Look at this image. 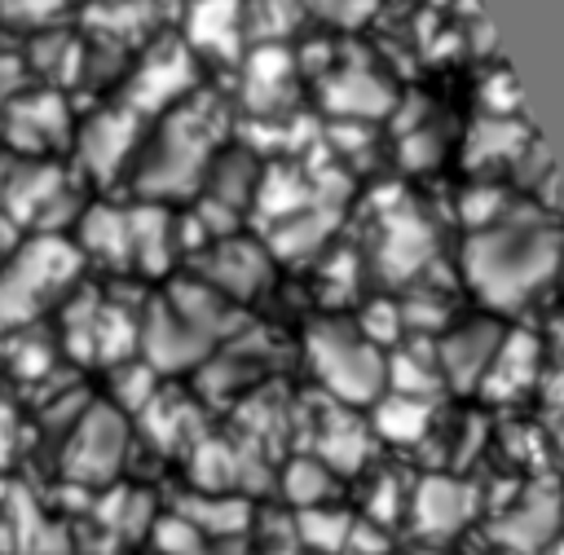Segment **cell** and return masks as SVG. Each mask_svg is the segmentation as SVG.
Instances as JSON below:
<instances>
[{"label":"cell","mask_w":564,"mask_h":555,"mask_svg":"<svg viewBox=\"0 0 564 555\" xmlns=\"http://www.w3.org/2000/svg\"><path fill=\"white\" fill-rule=\"evenodd\" d=\"M330 141L339 145V150H361L366 141H370V128L366 123H357V119H335V128H330Z\"/></svg>","instance_id":"48"},{"label":"cell","mask_w":564,"mask_h":555,"mask_svg":"<svg viewBox=\"0 0 564 555\" xmlns=\"http://www.w3.org/2000/svg\"><path fill=\"white\" fill-rule=\"evenodd\" d=\"M560 264L564 238L542 211L520 216L511 207L498 225L476 229L463 242V273L489 308H520L560 273Z\"/></svg>","instance_id":"1"},{"label":"cell","mask_w":564,"mask_h":555,"mask_svg":"<svg viewBox=\"0 0 564 555\" xmlns=\"http://www.w3.org/2000/svg\"><path fill=\"white\" fill-rule=\"evenodd\" d=\"M471 31H476V48H480V53H494L498 35H494V26H489V22L480 18V13H476V26H471Z\"/></svg>","instance_id":"50"},{"label":"cell","mask_w":564,"mask_h":555,"mask_svg":"<svg viewBox=\"0 0 564 555\" xmlns=\"http://www.w3.org/2000/svg\"><path fill=\"white\" fill-rule=\"evenodd\" d=\"M317 101H322L335 119L370 123V119H379V115H388V110L397 106V92H392V84H388L379 70H370L366 62H344V66H335V70L322 75Z\"/></svg>","instance_id":"12"},{"label":"cell","mask_w":564,"mask_h":555,"mask_svg":"<svg viewBox=\"0 0 564 555\" xmlns=\"http://www.w3.org/2000/svg\"><path fill=\"white\" fill-rule=\"evenodd\" d=\"M529 141H533V132H529V123H524V119H507V115H480V119L467 128V141H463V163H467V167H494V163L520 159Z\"/></svg>","instance_id":"25"},{"label":"cell","mask_w":564,"mask_h":555,"mask_svg":"<svg viewBox=\"0 0 564 555\" xmlns=\"http://www.w3.org/2000/svg\"><path fill=\"white\" fill-rule=\"evenodd\" d=\"M57 9H66V0H0V18L22 26H48Z\"/></svg>","instance_id":"43"},{"label":"cell","mask_w":564,"mask_h":555,"mask_svg":"<svg viewBox=\"0 0 564 555\" xmlns=\"http://www.w3.org/2000/svg\"><path fill=\"white\" fill-rule=\"evenodd\" d=\"M397 511H401V489H397V480H379V489L370 493V520H375L379 529H388V524L397 520Z\"/></svg>","instance_id":"45"},{"label":"cell","mask_w":564,"mask_h":555,"mask_svg":"<svg viewBox=\"0 0 564 555\" xmlns=\"http://www.w3.org/2000/svg\"><path fill=\"white\" fill-rule=\"evenodd\" d=\"M84 255L66 233H35L9 251L0 264V335L35 326L44 308H57L62 295L79 282Z\"/></svg>","instance_id":"3"},{"label":"cell","mask_w":564,"mask_h":555,"mask_svg":"<svg viewBox=\"0 0 564 555\" xmlns=\"http://www.w3.org/2000/svg\"><path fill=\"white\" fill-rule=\"evenodd\" d=\"M308 13V0H242V35L251 44H282Z\"/></svg>","instance_id":"28"},{"label":"cell","mask_w":564,"mask_h":555,"mask_svg":"<svg viewBox=\"0 0 564 555\" xmlns=\"http://www.w3.org/2000/svg\"><path fill=\"white\" fill-rule=\"evenodd\" d=\"M128 440H132L128 414H119L110 401H93L79 414V423L66 432V445H62L66 480H75L84 489L110 485L119 476L123 458H128Z\"/></svg>","instance_id":"6"},{"label":"cell","mask_w":564,"mask_h":555,"mask_svg":"<svg viewBox=\"0 0 564 555\" xmlns=\"http://www.w3.org/2000/svg\"><path fill=\"white\" fill-rule=\"evenodd\" d=\"M313 203H317V185H313V176L300 163H269V167H260L251 207L264 220V229L286 220V216H295V211H304V207H313Z\"/></svg>","instance_id":"23"},{"label":"cell","mask_w":564,"mask_h":555,"mask_svg":"<svg viewBox=\"0 0 564 555\" xmlns=\"http://www.w3.org/2000/svg\"><path fill=\"white\" fill-rule=\"evenodd\" d=\"M256 181H260V159L256 150L247 145H220L203 172V185H198V198H212L229 211H242L256 194Z\"/></svg>","instance_id":"24"},{"label":"cell","mask_w":564,"mask_h":555,"mask_svg":"<svg viewBox=\"0 0 564 555\" xmlns=\"http://www.w3.org/2000/svg\"><path fill=\"white\" fill-rule=\"evenodd\" d=\"M560 529V493L551 485H533L507 515L494 520V537L511 551H538Z\"/></svg>","instance_id":"21"},{"label":"cell","mask_w":564,"mask_h":555,"mask_svg":"<svg viewBox=\"0 0 564 555\" xmlns=\"http://www.w3.org/2000/svg\"><path fill=\"white\" fill-rule=\"evenodd\" d=\"M18 449H22V423H18V410L0 396V471L18 458Z\"/></svg>","instance_id":"44"},{"label":"cell","mask_w":564,"mask_h":555,"mask_svg":"<svg viewBox=\"0 0 564 555\" xmlns=\"http://www.w3.org/2000/svg\"><path fill=\"white\" fill-rule=\"evenodd\" d=\"M348 529H352L348 511H330V507H304V511L295 515V533H300V542H304V546H313V551H322V555L344 551Z\"/></svg>","instance_id":"34"},{"label":"cell","mask_w":564,"mask_h":555,"mask_svg":"<svg viewBox=\"0 0 564 555\" xmlns=\"http://www.w3.org/2000/svg\"><path fill=\"white\" fill-rule=\"evenodd\" d=\"M150 537H154V546L163 551V555H198V546L207 542L189 520H181L176 511L172 515H163V520H154L150 524Z\"/></svg>","instance_id":"38"},{"label":"cell","mask_w":564,"mask_h":555,"mask_svg":"<svg viewBox=\"0 0 564 555\" xmlns=\"http://www.w3.org/2000/svg\"><path fill=\"white\" fill-rule=\"evenodd\" d=\"M555 555H564V546H555Z\"/></svg>","instance_id":"52"},{"label":"cell","mask_w":564,"mask_h":555,"mask_svg":"<svg viewBox=\"0 0 564 555\" xmlns=\"http://www.w3.org/2000/svg\"><path fill=\"white\" fill-rule=\"evenodd\" d=\"M555 449L564 454V423H560V432H555Z\"/></svg>","instance_id":"51"},{"label":"cell","mask_w":564,"mask_h":555,"mask_svg":"<svg viewBox=\"0 0 564 555\" xmlns=\"http://www.w3.org/2000/svg\"><path fill=\"white\" fill-rule=\"evenodd\" d=\"M0 137L18 159H44L53 145H70L75 137V115L66 92L57 88H22L13 101L0 110Z\"/></svg>","instance_id":"7"},{"label":"cell","mask_w":564,"mask_h":555,"mask_svg":"<svg viewBox=\"0 0 564 555\" xmlns=\"http://www.w3.org/2000/svg\"><path fill=\"white\" fill-rule=\"evenodd\" d=\"M436 251V233L432 225L414 211V207H392L379 220V251H375V269L388 282H410L414 273H423L432 264Z\"/></svg>","instance_id":"13"},{"label":"cell","mask_w":564,"mask_h":555,"mask_svg":"<svg viewBox=\"0 0 564 555\" xmlns=\"http://www.w3.org/2000/svg\"><path fill=\"white\" fill-rule=\"evenodd\" d=\"M476 502H480L476 485L454 480V476H427V480H419L414 502H410L414 507V529L427 533V537H449L471 520Z\"/></svg>","instance_id":"16"},{"label":"cell","mask_w":564,"mask_h":555,"mask_svg":"<svg viewBox=\"0 0 564 555\" xmlns=\"http://www.w3.org/2000/svg\"><path fill=\"white\" fill-rule=\"evenodd\" d=\"M401 167L410 172H423V167H436L445 159V137L432 128V123H419V128H405L401 132V150H397Z\"/></svg>","instance_id":"36"},{"label":"cell","mask_w":564,"mask_h":555,"mask_svg":"<svg viewBox=\"0 0 564 555\" xmlns=\"http://www.w3.org/2000/svg\"><path fill=\"white\" fill-rule=\"evenodd\" d=\"M141 423L150 427V440H154V445L176 449V445L185 440V432L194 427V410H189L185 401L167 396V392H154L150 405L141 410Z\"/></svg>","instance_id":"33"},{"label":"cell","mask_w":564,"mask_h":555,"mask_svg":"<svg viewBox=\"0 0 564 555\" xmlns=\"http://www.w3.org/2000/svg\"><path fill=\"white\" fill-rule=\"evenodd\" d=\"M176 515L189 520L207 542H225L251 524V502L234 498V493H198V498H185L176 507Z\"/></svg>","instance_id":"27"},{"label":"cell","mask_w":564,"mask_h":555,"mask_svg":"<svg viewBox=\"0 0 564 555\" xmlns=\"http://www.w3.org/2000/svg\"><path fill=\"white\" fill-rule=\"evenodd\" d=\"M357 335L370 339L375 348H379V344H392V339L401 335V304H397V300H370V304L361 308Z\"/></svg>","instance_id":"39"},{"label":"cell","mask_w":564,"mask_h":555,"mask_svg":"<svg viewBox=\"0 0 564 555\" xmlns=\"http://www.w3.org/2000/svg\"><path fill=\"white\" fill-rule=\"evenodd\" d=\"M128 255L141 273H167L176 260V216L167 203H132L128 207Z\"/></svg>","instance_id":"18"},{"label":"cell","mask_w":564,"mask_h":555,"mask_svg":"<svg viewBox=\"0 0 564 555\" xmlns=\"http://www.w3.org/2000/svg\"><path fill=\"white\" fill-rule=\"evenodd\" d=\"M308 366L326 383V392L344 405H370L383 396V352L357 335L348 322H313L308 326Z\"/></svg>","instance_id":"4"},{"label":"cell","mask_w":564,"mask_h":555,"mask_svg":"<svg viewBox=\"0 0 564 555\" xmlns=\"http://www.w3.org/2000/svg\"><path fill=\"white\" fill-rule=\"evenodd\" d=\"M137 348H141V361H145L154 374H181V370H194V366H203L207 352H212V344H207L185 317H176L172 304H167L163 295L145 304Z\"/></svg>","instance_id":"10"},{"label":"cell","mask_w":564,"mask_h":555,"mask_svg":"<svg viewBox=\"0 0 564 555\" xmlns=\"http://www.w3.org/2000/svg\"><path fill=\"white\" fill-rule=\"evenodd\" d=\"M189 92H198V57L181 40H154L128 66L119 84V106L132 110L137 119H150V115H167Z\"/></svg>","instance_id":"5"},{"label":"cell","mask_w":564,"mask_h":555,"mask_svg":"<svg viewBox=\"0 0 564 555\" xmlns=\"http://www.w3.org/2000/svg\"><path fill=\"white\" fill-rule=\"evenodd\" d=\"M432 427V405L410 401V396H379L375 401V432L388 445H414Z\"/></svg>","instance_id":"30"},{"label":"cell","mask_w":564,"mask_h":555,"mask_svg":"<svg viewBox=\"0 0 564 555\" xmlns=\"http://www.w3.org/2000/svg\"><path fill=\"white\" fill-rule=\"evenodd\" d=\"M502 339V326L494 317H467L463 326L445 330L441 344H436V370L449 388H480L489 361H494V348Z\"/></svg>","instance_id":"14"},{"label":"cell","mask_w":564,"mask_h":555,"mask_svg":"<svg viewBox=\"0 0 564 555\" xmlns=\"http://www.w3.org/2000/svg\"><path fill=\"white\" fill-rule=\"evenodd\" d=\"M225 141V106L212 92H189L181 106H172L154 137L137 150L132 185L145 203H172L189 198L203 185V172L212 154Z\"/></svg>","instance_id":"2"},{"label":"cell","mask_w":564,"mask_h":555,"mask_svg":"<svg viewBox=\"0 0 564 555\" xmlns=\"http://www.w3.org/2000/svg\"><path fill=\"white\" fill-rule=\"evenodd\" d=\"M366 449H370L366 432L352 418H344V414H335V418H326V427H317V463L322 467L352 471L366 458Z\"/></svg>","instance_id":"31"},{"label":"cell","mask_w":564,"mask_h":555,"mask_svg":"<svg viewBox=\"0 0 564 555\" xmlns=\"http://www.w3.org/2000/svg\"><path fill=\"white\" fill-rule=\"evenodd\" d=\"M286 498L304 511V507H322V498L330 493V467H322L317 458H295L282 476Z\"/></svg>","instance_id":"35"},{"label":"cell","mask_w":564,"mask_h":555,"mask_svg":"<svg viewBox=\"0 0 564 555\" xmlns=\"http://www.w3.org/2000/svg\"><path fill=\"white\" fill-rule=\"evenodd\" d=\"M154 392H159V374H154L145 361L128 357V361L110 366V396H115L110 405H115L119 414H141Z\"/></svg>","instance_id":"32"},{"label":"cell","mask_w":564,"mask_h":555,"mask_svg":"<svg viewBox=\"0 0 564 555\" xmlns=\"http://www.w3.org/2000/svg\"><path fill=\"white\" fill-rule=\"evenodd\" d=\"M326 295L330 300H344L352 286H357V260H352V251H339V260L335 264H326Z\"/></svg>","instance_id":"47"},{"label":"cell","mask_w":564,"mask_h":555,"mask_svg":"<svg viewBox=\"0 0 564 555\" xmlns=\"http://www.w3.org/2000/svg\"><path fill=\"white\" fill-rule=\"evenodd\" d=\"M141 123L132 110H123L119 101L115 106H101L93 110L88 119L75 123V167L93 181H115L141 150Z\"/></svg>","instance_id":"8"},{"label":"cell","mask_w":564,"mask_h":555,"mask_svg":"<svg viewBox=\"0 0 564 555\" xmlns=\"http://www.w3.org/2000/svg\"><path fill=\"white\" fill-rule=\"evenodd\" d=\"M445 317H449V308H445V300H436V291H414L405 304H401V326H419V330H436V326H445Z\"/></svg>","instance_id":"42"},{"label":"cell","mask_w":564,"mask_h":555,"mask_svg":"<svg viewBox=\"0 0 564 555\" xmlns=\"http://www.w3.org/2000/svg\"><path fill=\"white\" fill-rule=\"evenodd\" d=\"M383 383L392 388V396H410V401H423L432 405L445 388L441 370H436V348H401L392 357H383Z\"/></svg>","instance_id":"26"},{"label":"cell","mask_w":564,"mask_h":555,"mask_svg":"<svg viewBox=\"0 0 564 555\" xmlns=\"http://www.w3.org/2000/svg\"><path fill=\"white\" fill-rule=\"evenodd\" d=\"M458 211H463V220H467L471 233H476V229L498 225V220L511 211V198H507L498 185H471V189L458 198Z\"/></svg>","instance_id":"37"},{"label":"cell","mask_w":564,"mask_h":555,"mask_svg":"<svg viewBox=\"0 0 564 555\" xmlns=\"http://www.w3.org/2000/svg\"><path fill=\"white\" fill-rule=\"evenodd\" d=\"M295 101V53L286 44L242 48V106L251 119H282Z\"/></svg>","instance_id":"11"},{"label":"cell","mask_w":564,"mask_h":555,"mask_svg":"<svg viewBox=\"0 0 564 555\" xmlns=\"http://www.w3.org/2000/svg\"><path fill=\"white\" fill-rule=\"evenodd\" d=\"M198 555H247V546L238 537H225V542H203Z\"/></svg>","instance_id":"49"},{"label":"cell","mask_w":564,"mask_h":555,"mask_svg":"<svg viewBox=\"0 0 564 555\" xmlns=\"http://www.w3.org/2000/svg\"><path fill=\"white\" fill-rule=\"evenodd\" d=\"M189 476L203 493H225L229 485L242 480V454L220 436H198L189 454Z\"/></svg>","instance_id":"29"},{"label":"cell","mask_w":564,"mask_h":555,"mask_svg":"<svg viewBox=\"0 0 564 555\" xmlns=\"http://www.w3.org/2000/svg\"><path fill=\"white\" fill-rule=\"evenodd\" d=\"M66 4H70V0H66Z\"/></svg>","instance_id":"53"},{"label":"cell","mask_w":564,"mask_h":555,"mask_svg":"<svg viewBox=\"0 0 564 555\" xmlns=\"http://www.w3.org/2000/svg\"><path fill=\"white\" fill-rule=\"evenodd\" d=\"M308 9L330 26H366L379 13V0H308Z\"/></svg>","instance_id":"41"},{"label":"cell","mask_w":564,"mask_h":555,"mask_svg":"<svg viewBox=\"0 0 564 555\" xmlns=\"http://www.w3.org/2000/svg\"><path fill=\"white\" fill-rule=\"evenodd\" d=\"M538 361H542L538 335H529V330H502V339L494 348V361H489V370L480 379L485 396L489 401H516L524 388H533Z\"/></svg>","instance_id":"20"},{"label":"cell","mask_w":564,"mask_h":555,"mask_svg":"<svg viewBox=\"0 0 564 555\" xmlns=\"http://www.w3.org/2000/svg\"><path fill=\"white\" fill-rule=\"evenodd\" d=\"M185 48L216 62H242V0H189L181 9Z\"/></svg>","instance_id":"15"},{"label":"cell","mask_w":564,"mask_h":555,"mask_svg":"<svg viewBox=\"0 0 564 555\" xmlns=\"http://www.w3.org/2000/svg\"><path fill=\"white\" fill-rule=\"evenodd\" d=\"M335 225H339V207L313 203V207H304V211L269 225L264 229V251H269V260H286V264L308 260V255H317L330 242Z\"/></svg>","instance_id":"22"},{"label":"cell","mask_w":564,"mask_h":555,"mask_svg":"<svg viewBox=\"0 0 564 555\" xmlns=\"http://www.w3.org/2000/svg\"><path fill=\"white\" fill-rule=\"evenodd\" d=\"M167 304H172V313L176 317H185L207 344H216V339H229V335H238L242 330V313L234 308V300H225L220 291H212L203 278H176L172 286H167V295H163Z\"/></svg>","instance_id":"17"},{"label":"cell","mask_w":564,"mask_h":555,"mask_svg":"<svg viewBox=\"0 0 564 555\" xmlns=\"http://www.w3.org/2000/svg\"><path fill=\"white\" fill-rule=\"evenodd\" d=\"M194 260H198V273L194 278H203L225 300H256L269 286V278H273V260H269L264 242L242 238V233H229V238L207 242Z\"/></svg>","instance_id":"9"},{"label":"cell","mask_w":564,"mask_h":555,"mask_svg":"<svg viewBox=\"0 0 564 555\" xmlns=\"http://www.w3.org/2000/svg\"><path fill=\"white\" fill-rule=\"evenodd\" d=\"M480 106L485 115H507V119H520L524 101H520V88L511 79V70H494L480 79Z\"/></svg>","instance_id":"40"},{"label":"cell","mask_w":564,"mask_h":555,"mask_svg":"<svg viewBox=\"0 0 564 555\" xmlns=\"http://www.w3.org/2000/svg\"><path fill=\"white\" fill-rule=\"evenodd\" d=\"M344 551H352V555H388V537H383L379 524H357V520H352Z\"/></svg>","instance_id":"46"},{"label":"cell","mask_w":564,"mask_h":555,"mask_svg":"<svg viewBox=\"0 0 564 555\" xmlns=\"http://www.w3.org/2000/svg\"><path fill=\"white\" fill-rule=\"evenodd\" d=\"M75 251L88 260H101L110 269H132L128 255V207L119 203H84V211L75 216Z\"/></svg>","instance_id":"19"}]
</instances>
